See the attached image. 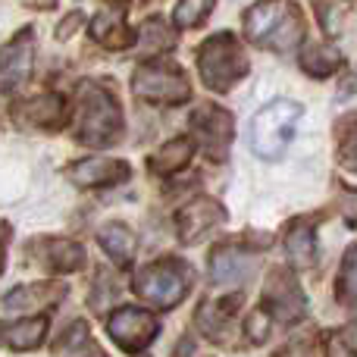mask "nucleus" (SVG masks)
I'll use <instances>...</instances> for the list:
<instances>
[{"label": "nucleus", "instance_id": "nucleus-25", "mask_svg": "<svg viewBox=\"0 0 357 357\" xmlns=\"http://www.w3.org/2000/svg\"><path fill=\"white\" fill-rule=\"evenodd\" d=\"M339 301L345 307H357V241L345 251L339 270Z\"/></svg>", "mask_w": 357, "mask_h": 357}, {"label": "nucleus", "instance_id": "nucleus-32", "mask_svg": "<svg viewBox=\"0 0 357 357\" xmlns=\"http://www.w3.org/2000/svg\"><path fill=\"white\" fill-rule=\"evenodd\" d=\"M279 357H314V345H310L307 339H298V342H291V345H285Z\"/></svg>", "mask_w": 357, "mask_h": 357}, {"label": "nucleus", "instance_id": "nucleus-19", "mask_svg": "<svg viewBox=\"0 0 357 357\" xmlns=\"http://www.w3.org/2000/svg\"><path fill=\"white\" fill-rule=\"evenodd\" d=\"M98 241H100L104 254L113 260V264L126 266V264H132V260H135L138 238H135V232H132L126 222H107V226H100Z\"/></svg>", "mask_w": 357, "mask_h": 357}, {"label": "nucleus", "instance_id": "nucleus-4", "mask_svg": "<svg viewBox=\"0 0 357 357\" xmlns=\"http://www.w3.org/2000/svg\"><path fill=\"white\" fill-rule=\"evenodd\" d=\"M197 73L210 91H229L235 82L248 75V56L232 31L207 38L197 50Z\"/></svg>", "mask_w": 357, "mask_h": 357}, {"label": "nucleus", "instance_id": "nucleus-28", "mask_svg": "<svg viewBox=\"0 0 357 357\" xmlns=\"http://www.w3.org/2000/svg\"><path fill=\"white\" fill-rule=\"evenodd\" d=\"M345 10H348L345 0H317V16H320V25L326 35H339Z\"/></svg>", "mask_w": 357, "mask_h": 357}, {"label": "nucleus", "instance_id": "nucleus-29", "mask_svg": "<svg viewBox=\"0 0 357 357\" xmlns=\"http://www.w3.org/2000/svg\"><path fill=\"white\" fill-rule=\"evenodd\" d=\"M326 357H357V345L351 342V335L335 329L326 335Z\"/></svg>", "mask_w": 357, "mask_h": 357}, {"label": "nucleus", "instance_id": "nucleus-12", "mask_svg": "<svg viewBox=\"0 0 357 357\" xmlns=\"http://www.w3.org/2000/svg\"><path fill=\"white\" fill-rule=\"evenodd\" d=\"M13 119L29 129H60L66 123V100L60 94H41L13 107Z\"/></svg>", "mask_w": 357, "mask_h": 357}, {"label": "nucleus", "instance_id": "nucleus-31", "mask_svg": "<svg viewBox=\"0 0 357 357\" xmlns=\"http://www.w3.org/2000/svg\"><path fill=\"white\" fill-rule=\"evenodd\" d=\"M339 160H342V167H345L348 173H357V132L345 142V148L339 151Z\"/></svg>", "mask_w": 357, "mask_h": 357}, {"label": "nucleus", "instance_id": "nucleus-26", "mask_svg": "<svg viewBox=\"0 0 357 357\" xmlns=\"http://www.w3.org/2000/svg\"><path fill=\"white\" fill-rule=\"evenodd\" d=\"M176 44V31L169 29L163 19H148L142 25V47L148 54H157V50H167Z\"/></svg>", "mask_w": 357, "mask_h": 357}, {"label": "nucleus", "instance_id": "nucleus-6", "mask_svg": "<svg viewBox=\"0 0 357 357\" xmlns=\"http://www.w3.org/2000/svg\"><path fill=\"white\" fill-rule=\"evenodd\" d=\"M132 91L142 100L154 104H185L191 98V85L182 69L173 63H144L132 75Z\"/></svg>", "mask_w": 357, "mask_h": 357}, {"label": "nucleus", "instance_id": "nucleus-18", "mask_svg": "<svg viewBox=\"0 0 357 357\" xmlns=\"http://www.w3.org/2000/svg\"><path fill=\"white\" fill-rule=\"evenodd\" d=\"M44 335H47V317L0 323V345L13 348V351H31L44 342Z\"/></svg>", "mask_w": 357, "mask_h": 357}, {"label": "nucleus", "instance_id": "nucleus-2", "mask_svg": "<svg viewBox=\"0 0 357 357\" xmlns=\"http://www.w3.org/2000/svg\"><path fill=\"white\" fill-rule=\"evenodd\" d=\"M245 35L260 47L285 54L301 44L304 16L289 0H260L245 13Z\"/></svg>", "mask_w": 357, "mask_h": 357}, {"label": "nucleus", "instance_id": "nucleus-3", "mask_svg": "<svg viewBox=\"0 0 357 357\" xmlns=\"http://www.w3.org/2000/svg\"><path fill=\"white\" fill-rule=\"evenodd\" d=\"M298 119H301L298 100L276 98L266 107H260L257 116L251 119V151L260 160H279L295 138Z\"/></svg>", "mask_w": 357, "mask_h": 357}, {"label": "nucleus", "instance_id": "nucleus-13", "mask_svg": "<svg viewBox=\"0 0 357 357\" xmlns=\"http://www.w3.org/2000/svg\"><path fill=\"white\" fill-rule=\"evenodd\" d=\"M222 220H226V210H222L220 201H213V197H195V201H191L188 207H182V213H178V238H182L185 245H191V241H197L204 232L220 226Z\"/></svg>", "mask_w": 357, "mask_h": 357}, {"label": "nucleus", "instance_id": "nucleus-14", "mask_svg": "<svg viewBox=\"0 0 357 357\" xmlns=\"http://www.w3.org/2000/svg\"><path fill=\"white\" fill-rule=\"evenodd\" d=\"M254 273V257L238 245H222L210 254V279L216 285H238Z\"/></svg>", "mask_w": 357, "mask_h": 357}, {"label": "nucleus", "instance_id": "nucleus-17", "mask_svg": "<svg viewBox=\"0 0 357 357\" xmlns=\"http://www.w3.org/2000/svg\"><path fill=\"white\" fill-rule=\"evenodd\" d=\"M238 304H241V295L207 298V301L197 307V326H201V333L210 335V339H220V335L226 333V326L232 323Z\"/></svg>", "mask_w": 357, "mask_h": 357}, {"label": "nucleus", "instance_id": "nucleus-7", "mask_svg": "<svg viewBox=\"0 0 357 357\" xmlns=\"http://www.w3.org/2000/svg\"><path fill=\"white\" fill-rule=\"evenodd\" d=\"M110 335L119 342V348L126 351H142L160 333V323H157L154 314L142 307H119L116 314H110V323H107Z\"/></svg>", "mask_w": 357, "mask_h": 357}, {"label": "nucleus", "instance_id": "nucleus-8", "mask_svg": "<svg viewBox=\"0 0 357 357\" xmlns=\"http://www.w3.org/2000/svg\"><path fill=\"white\" fill-rule=\"evenodd\" d=\"M264 304H266V314L276 317V320H285V323L304 317V307H307L298 279L291 276L289 270H282V266H279V270H273L270 276H266Z\"/></svg>", "mask_w": 357, "mask_h": 357}, {"label": "nucleus", "instance_id": "nucleus-24", "mask_svg": "<svg viewBox=\"0 0 357 357\" xmlns=\"http://www.w3.org/2000/svg\"><path fill=\"white\" fill-rule=\"evenodd\" d=\"M191 154H195V142H188V138H173V142H167L160 151L151 154V169H154V173H176V169L188 167Z\"/></svg>", "mask_w": 357, "mask_h": 357}, {"label": "nucleus", "instance_id": "nucleus-34", "mask_svg": "<svg viewBox=\"0 0 357 357\" xmlns=\"http://www.w3.org/2000/svg\"><path fill=\"white\" fill-rule=\"evenodd\" d=\"M79 22H82V16H79V13H73V16H69V22H63L60 29H56V38H69V35H73V29H75Z\"/></svg>", "mask_w": 357, "mask_h": 357}, {"label": "nucleus", "instance_id": "nucleus-33", "mask_svg": "<svg viewBox=\"0 0 357 357\" xmlns=\"http://www.w3.org/2000/svg\"><path fill=\"white\" fill-rule=\"evenodd\" d=\"M6 241H10V226L0 222V273H3V264H6Z\"/></svg>", "mask_w": 357, "mask_h": 357}, {"label": "nucleus", "instance_id": "nucleus-27", "mask_svg": "<svg viewBox=\"0 0 357 357\" xmlns=\"http://www.w3.org/2000/svg\"><path fill=\"white\" fill-rule=\"evenodd\" d=\"M213 6H216V0H178L176 25H182V29H197V25L207 22Z\"/></svg>", "mask_w": 357, "mask_h": 357}, {"label": "nucleus", "instance_id": "nucleus-1", "mask_svg": "<svg viewBox=\"0 0 357 357\" xmlns=\"http://www.w3.org/2000/svg\"><path fill=\"white\" fill-rule=\"evenodd\" d=\"M123 135V110L119 100L98 82H85L79 88L75 107V138L88 148H110Z\"/></svg>", "mask_w": 357, "mask_h": 357}, {"label": "nucleus", "instance_id": "nucleus-30", "mask_svg": "<svg viewBox=\"0 0 357 357\" xmlns=\"http://www.w3.org/2000/svg\"><path fill=\"white\" fill-rule=\"evenodd\" d=\"M245 333H248V339H251L254 345L266 342V335H270V314H264V310L251 314L248 317V323H245Z\"/></svg>", "mask_w": 357, "mask_h": 357}, {"label": "nucleus", "instance_id": "nucleus-23", "mask_svg": "<svg viewBox=\"0 0 357 357\" xmlns=\"http://www.w3.org/2000/svg\"><path fill=\"white\" fill-rule=\"evenodd\" d=\"M56 357H107L104 348L94 342L91 329L85 320H75L66 333L60 335V345H56Z\"/></svg>", "mask_w": 357, "mask_h": 357}, {"label": "nucleus", "instance_id": "nucleus-21", "mask_svg": "<svg viewBox=\"0 0 357 357\" xmlns=\"http://www.w3.org/2000/svg\"><path fill=\"white\" fill-rule=\"evenodd\" d=\"M285 251L295 270H310L317 264V235L307 220H298L285 235Z\"/></svg>", "mask_w": 357, "mask_h": 357}, {"label": "nucleus", "instance_id": "nucleus-11", "mask_svg": "<svg viewBox=\"0 0 357 357\" xmlns=\"http://www.w3.org/2000/svg\"><path fill=\"white\" fill-rule=\"evenodd\" d=\"M132 176L126 160H107V157H88L66 169V178L75 188H107V185L126 182Z\"/></svg>", "mask_w": 357, "mask_h": 357}, {"label": "nucleus", "instance_id": "nucleus-20", "mask_svg": "<svg viewBox=\"0 0 357 357\" xmlns=\"http://www.w3.org/2000/svg\"><path fill=\"white\" fill-rule=\"evenodd\" d=\"M91 38L110 50H123L135 41V35L126 25V16L119 10H104L91 19Z\"/></svg>", "mask_w": 357, "mask_h": 357}, {"label": "nucleus", "instance_id": "nucleus-9", "mask_svg": "<svg viewBox=\"0 0 357 357\" xmlns=\"http://www.w3.org/2000/svg\"><path fill=\"white\" fill-rule=\"evenodd\" d=\"M191 132L195 138L207 148L210 157H226L229 144H232L235 135V123L229 116V110L213 104H201L195 113H191Z\"/></svg>", "mask_w": 357, "mask_h": 357}, {"label": "nucleus", "instance_id": "nucleus-15", "mask_svg": "<svg viewBox=\"0 0 357 357\" xmlns=\"http://www.w3.org/2000/svg\"><path fill=\"white\" fill-rule=\"evenodd\" d=\"M66 285L60 282H35V285H19V289L3 295V310H16V314H35L41 307H54L63 301Z\"/></svg>", "mask_w": 357, "mask_h": 357}, {"label": "nucleus", "instance_id": "nucleus-22", "mask_svg": "<svg viewBox=\"0 0 357 357\" xmlns=\"http://www.w3.org/2000/svg\"><path fill=\"white\" fill-rule=\"evenodd\" d=\"M342 66H345L342 50L333 47V44H307V47L301 50V69L307 75H314V79H329V75L339 73Z\"/></svg>", "mask_w": 357, "mask_h": 357}, {"label": "nucleus", "instance_id": "nucleus-16", "mask_svg": "<svg viewBox=\"0 0 357 357\" xmlns=\"http://www.w3.org/2000/svg\"><path fill=\"white\" fill-rule=\"evenodd\" d=\"M35 254L54 273H75L85 266V248L69 238H41L35 245Z\"/></svg>", "mask_w": 357, "mask_h": 357}, {"label": "nucleus", "instance_id": "nucleus-5", "mask_svg": "<svg viewBox=\"0 0 357 357\" xmlns=\"http://www.w3.org/2000/svg\"><path fill=\"white\" fill-rule=\"evenodd\" d=\"M191 282H195V273L188 270V264H182V260H157V264H148L138 270L135 291L154 307L169 310L185 301Z\"/></svg>", "mask_w": 357, "mask_h": 357}, {"label": "nucleus", "instance_id": "nucleus-10", "mask_svg": "<svg viewBox=\"0 0 357 357\" xmlns=\"http://www.w3.org/2000/svg\"><path fill=\"white\" fill-rule=\"evenodd\" d=\"M35 66V31L22 29L6 47H0V91H16L29 82Z\"/></svg>", "mask_w": 357, "mask_h": 357}]
</instances>
